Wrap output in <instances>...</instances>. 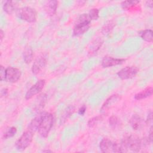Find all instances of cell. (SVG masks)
Wrapping results in <instances>:
<instances>
[{
  "label": "cell",
  "instance_id": "cell-1",
  "mask_svg": "<svg viewBox=\"0 0 153 153\" xmlns=\"http://www.w3.org/2000/svg\"><path fill=\"white\" fill-rule=\"evenodd\" d=\"M120 146L121 152H137L142 148V140L134 135L126 136L121 140Z\"/></svg>",
  "mask_w": 153,
  "mask_h": 153
},
{
  "label": "cell",
  "instance_id": "cell-24",
  "mask_svg": "<svg viewBox=\"0 0 153 153\" xmlns=\"http://www.w3.org/2000/svg\"><path fill=\"white\" fill-rule=\"evenodd\" d=\"M139 3V1H124L121 2V7L123 9L128 10Z\"/></svg>",
  "mask_w": 153,
  "mask_h": 153
},
{
  "label": "cell",
  "instance_id": "cell-8",
  "mask_svg": "<svg viewBox=\"0 0 153 153\" xmlns=\"http://www.w3.org/2000/svg\"><path fill=\"white\" fill-rule=\"evenodd\" d=\"M45 84V79H39L35 84H33L26 93L25 99L29 100L34 96L38 94L43 89Z\"/></svg>",
  "mask_w": 153,
  "mask_h": 153
},
{
  "label": "cell",
  "instance_id": "cell-10",
  "mask_svg": "<svg viewBox=\"0 0 153 153\" xmlns=\"http://www.w3.org/2000/svg\"><path fill=\"white\" fill-rule=\"evenodd\" d=\"M47 63V57L44 55L38 56L34 61L32 66V72L33 74L36 75L39 73L45 67Z\"/></svg>",
  "mask_w": 153,
  "mask_h": 153
},
{
  "label": "cell",
  "instance_id": "cell-29",
  "mask_svg": "<svg viewBox=\"0 0 153 153\" xmlns=\"http://www.w3.org/2000/svg\"><path fill=\"white\" fill-rule=\"evenodd\" d=\"M6 76V68H5L2 65L0 66V79L1 81H5Z\"/></svg>",
  "mask_w": 153,
  "mask_h": 153
},
{
  "label": "cell",
  "instance_id": "cell-5",
  "mask_svg": "<svg viewBox=\"0 0 153 153\" xmlns=\"http://www.w3.org/2000/svg\"><path fill=\"white\" fill-rule=\"evenodd\" d=\"M100 149L102 152H121L120 143L113 142L108 138L103 139L99 143Z\"/></svg>",
  "mask_w": 153,
  "mask_h": 153
},
{
  "label": "cell",
  "instance_id": "cell-19",
  "mask_svg": "<svg viewBox=\"0 0 153 153\" xmlns=\"http://www.w3.org/2000/svg\"><path fill=\"white\" fill-rule=\"evenodd\" d=\"M16 8L15 2L13 1H6L3 4L4 11L8 14H12Z\"/></svg>",
  "mask_w": 153,
  "mask_h": 153
},
{
  "label": "cell",
  "instance_id": "cell-15",
  "mask_svg": "<svg viewBox=\"0 0 153 153\" xmlns=\"http://www.w3.org/2000/svg\"><path fill=\"white\" fill-rule=\"evenodd\" d=\"M130 124L133 130H137L142 127L143 121L139 115L134 114L130 119Z\"/></svg>",
  "mask_w": 153,
  "mask_h": 153
},
{
  "label": "cell",
  "instance_id": "cell-25",
  "mask_svg": "<svg viewBox=\"0 0 153 153\" xmlns=\"http://www.w3.org/2000/svg\"><path fill=\"white\" fill-rule=\"evenodd\" d=\"M103 116L102 115L94 117L88 120V121L87 123V125L90 128L93 127L95 125H96L99 122L103 120Z\"/></svg>",
  "mask_w": 153,
  "mask_h": 153
},
{
  "label": "cell",
  "instance_id": "cell-2",
  "mask_svg": "<svg viewBox=\"0 0 153 153\" xmlns=\"http://www.w3.org/2000/svg\"><path fill=\"white\" fill-rule=\"evenodd\" d=\"M53 123L54 117L53 114L44 112L38 129V132L41 137L46 138L48 136L53 126Z\"/></svg>",
  "mask_w": 153,
  "mask_h": 153
},
{
  "label": "cell",
  "instance_id": "cell-30",
  "mask_svg": "<svg viewBox=\"0 0 153 153\" xmlns=\"http://www.w3.org/2000/svg\"><path fill=\"white\" fill-rule=\"evenodd\" d=\"M86 109H87L86 106L85 105H82L80 107V108L78 109V114L80 115H84L85 112V111H86Z\"/></svg>",
  "mask_w": 153,
  "mask_h": 153
},
{
  "label": "cell",
  "instance_id": "cell-14",
  "mask_svg": "<svg viewBox=\"0 0 153 153\" xmlns=\"http://www.w3.org/2000/svg\"><path fill=\"white\" fill-rule=\"evenodd\" d=\"M57 7L58 1L56 0H51L47 2V3L45 5L44 8L46 13L48 16H52L56 14Z\"/></svg>",
  "mask_w": 153,
  "mask_h": 153
},
{
  "label": "cell",
  "instance_id": "cell-32",
  "mask_svg": "<svg viewBox=\"0 0 153 153\" xmlns=\"http://www.w3.org/2000/svg\"><path fill=\"white\" fill-rule=\"evenodd\" d=\"M8 94V89L4 88L1 90V97H5Z\"/></svg>",
  "mask_w": 153,
  "mask_h": 153
},
{
  "label": "cell",
  "instance_id": "cell-27",
  "mask_svg": "<svg viewBox=\"0 0 153 153\" xmlns=\"http://www.w3.org/2000/svg\"><path fill=\"white\" fill-rule=\"evenodd\" d=\"M109 124L111 128H116L119 126L120 119L115 115H112L109 119Z\"/></svg>",
  "mask_w": 153,
  "mask_h": 153
},
{
  "label": "cell",
  "instance_id": "cell-26",
  "mask_svg": "<svg viewBox=\"0 0 153 153\" xmlns=\"http://www.w3.org/2000/svg\"><path fill=\"white\" fill-rule=\"evenodd\" d=\"M17 133V128L16 127H11L8 128L4 133L3 137L5 139H7L13 137Z\"/></svg>",
  "mask_w": 153,
  "mask_h": 153
},
{
  "label": "cell",
  "instance_id": "cell-35",
  "mask_svg": "<svg viewBox=\"0 0 153 153\" xmlns=\"http://www.w3.org/2000/svg\"><path fill=\"white\" fill-rule=\"evenodd\" d=\"M0 36H1L0 39H1V41H2V39H3V38H4V31L2 30V29H1V31H0Z\"/></svg>",
  "mask_w": 153,
  "mask_h": 153
},
{
  "label": "cell",
  "instance_id": "cell-36",
  "mask_svg": "<svg viewBox=\"0 0 153 153\" xmlns=\"http://www.w3.org/2000/svg\"><path fill=\"white\" fill-rule=\"evenodd\" d=\"M42 152H51L52 151L50 150H44Z\"/></svg>",
  "mask_w": 153,
  "mask_h": 153
},
{
  "label": "cell",
  "instance_id": "cell-33",
  "mask_svg": "<svg viewBox=\"0 0 153 153\" xmlns=\"http://www.w3.org/2000/svg\"><path fill=\"white\" fill-rule=\"evenodd\" d=\"M148 139L149 140L152 142V127L151 126L149 131V135H148Z\"/></svg>",
  "mask_w": 153,
  "mask_h": 153
},
{
  "label": "cell",
  "instance_id": "cell-17",
  "mask_svg": "<svg viewBox=\"0 0 153 153\" xmlns=\"http://www.w3.org/2000/svg\"><path fill=\"white\" fill-rule=\"evenodd\" d=\"M153 89L152 87H148L134 95V99L137 100H142L152 96Z\"/></svg>",
  "mask_w": 153,
  "mask_h": 153
},
{
  "label": "cell",
  "instance_id": "cell-9",
  "mask_svg": "<svg viewBox=\"0 0 153 153\" xmlns=\"http://www.w3.org/2000/svg\"><path fill=\"white\" fill-rule=\"evenodd\" d=\"M21 75L22 72L19 69L9 66L6 68L5 81L11 83L16 82L20 79Z\"/></svg>",
  "mask_w": 153,
  "mask_h": 153
},
{
  "label": "cell",
  "instance_id": "cell-12",
  "mask_svg": "<svg viewBox=\"0 0 153 153\" xmlns=\"http://www.w3.org/2000/svg\"><path fill=\"white\" fill-rule=\"evenodd\" d=\"M121 99V96L119 94H114L109 97L102 105L100 111L101 112H105L107 111L113 105L115 104Z\"/></svg>",
  "mask_w": 153,
  "mask_h": 153
},
{
  "label": "cell",
  "instance_id": "cell-4",
  "mask_svg": "<svg viewBox=\"0 0 153 153\" xmlns=\"http://www.w3.org/2000/svg\"><path fill=\"white\" fill-rule=\"evenodd\" d=\"M16 15L21 20L28 23L35 22L36 20L35 10L29 7H24L18 9L16 11Z\"/></svg>",
  "mask_w": 153,
  "mask_h": 153
},
{
  "label": "cell",
  "instance_id": "cell-18",
  "mask_svg": "<svg viewBox=\"0 0 153 153\" xmlns=\"http://www.w3.org/2000/svg\"><path fill=\"white\" fill-rule=\"evenodd\" d=\"M23 60L26 64L30 63L33 60V51L31 47H27L25 48L23 53Z\"/></svg>",
  "mask_w": 153,
  "mask_h": 153
},
{
  "label": "cell",
  "instance_id": "cell-34",
  "mask_svg": "<svg viewBox=\"0 0 153 153\" xmlns=\"http://www.w3.org/2000/svg\"><path fill=\"white\" fill-rule=\"evenodd\" d=\"M146 4L150 8H152V5H152V1H146Z\"/></svg>",
  "mask_w": 153,
  "mask_h": 153
},
{
  "label": "cell",
  "instance_id": "cell-28",
  "mask_svg": "<svg viewBox=\"0 0 153 153\" xmlns=\"http://www.w3.org/2000/svg\"><path fill=\"white\" fill-rule=\"evenodd\" d=\"M99 10L97 8H92L90 10L88 15L91 20H95L99 18Z\"/></svg>",
  "mask_w": 153,
  "mask_h": 153
},
{
  "label": "cell",
  "instance_id": "cell-3",
  "mask_svg": "<svg viewBox=\"0 0 153 153\" xmlns=\"http://www.w3.org/2000/svg\"><path fill=\"white\" fill-rule=\"evenodd\" d=\"M91 20L88 14L80 15L76 20V22L73 29V35L78 36L85 33L90 26Z\"/></svg>",
  "mask_w": 153,
  "mask_h": 153
},
{
  "label": "cell",
  "instance_id": "cell-13",
  "mask_svg": "<svg viewBox=\"0 0 153 153\" xmlns=\"http://www.w3.org/2000/svg\"><path fill=\"white\" fill-rule=\"evenodd\" d=\"M44 113V112H39L36 117H35V118H33L32 120V121H30V123L28 126V127H27L28 130L32 131L33 133H35L36 131H38V127L39 126Z\"/></svg>",
  "mask_w": 153,
  "mask_h": 153
},
{
  "label": "cell",
  "instance_id": "cell-6",
  "mask_svg": "<svg viewBox=\"0 0 153 153\" xmlns=\"http://www.w3.org/2000/svg\"><path fill=\"white\" fill-rule=\"evenodd\" d=\"M34 133L29 130L25 131L16 142V147L19 151L25 150L32 141Z\"/></svg>",
  "mask_w": 153,
  "mask_h": 153
},
{
  "label": "cell",
  "instance_id": "cell-21",
  "mask_svg": "<svg viewBox=\"0 0 153 153\" xmlns=\"http://www.w3.org/2000/svg\"><path fill=\"white\" fill-rule=\"evenodd\" d=\"M103 42V40L100 38H98L96 39H95L90 47V48L89 50V53L93 54V53H96L99 50V48L101 47Z\"/></svg>",
  "mask_w": 153,
  "mask_h": 153
},
{
  "label": "cell",
  "instance_id": "cell-23",
  "mask_svg": "<svg viewBox=\"0 0 153 153\" xmlns=\"http://www.w3.org/2000/svg\"><path fill=\"white\" fill-rule=\"evenodd\" d=\"M115 26V22L113 20L108 21L102 28V33L104 35L108 34Z\"/></svg>",
  "mask_w": 153,
  "mask_h": 153
},
{
  "label": "cell",
  "instance_id": "cell-31",
  "mask_svg": "<svg viewBox=\"0 0 153 153\" xmlns=\"http://www.w3.org/2000/svg\"><path fill=\"white\" fill-rule=\"evenodd\" d=\"M152 112L150 111L149 113H148V116H147V118H146V124H149V123H152Z\"/></svg>",
  "mask_w": 153,
  "mask_h": 153
},
{
  "label": "cell",
  "instance_id": "cell-16",
  "mask_svg": "<svg viewBox=\"0 0 153 153\" xmlns=\"http://www.w3.org/2000/svg\"><path fill=\"white\" fill-rule=\"evenodd\" d=\"M75 110V107L73 105H69L64 111L60 118V124L61 125L65 124L68 119L74 114Z\"/></svg>",
  "mask_w": 153,
  "mask_h": 153
},
{
  "label": "cell",
  "instance_id": "cell-22",
  "mask_svg": "<svg viewBox=\"0 0 153 153\" xmlns=\"http://www.w3.org/2000/svg\"><path fill=\"white\" fill-rule=\"evenodd\" d=\"M38 99L35 107L36 111H38L44 108L47 101V95L45 94H42L39 96Z\"/></svg>",
  "mask_w": 153,
  "mask_h": 153
},
{
  "label": "cell",
  "instance_id": "cell-11",
  "mask_svg": "<svg viewBox=\"0 0 153 153\" xmlns=\"http://www.w3.org/2000/svg\"><path fill=\"white\" fill-rule=\"evenodd\" d=\"M126 60L124 59H118L111 56H105L101 63V65L103 68H109L118 65L122 64Z\"/></svg>",
  "mask_w": 153,
  "mask_h": 153
},
{
  "label": "cell",
  "instance_id": "cell-7",
  "mask_svg": "<svg viewBox=\"0 0 153 153\" xmlns=\"http://www.w3.org/2000/svg\"><path fill=\"white\" fill-rule=\"evenodd\" d=\"M139 68L136 66H126L117 72V75L121 79H128L134 77L139 72Z\"/></svg>",
  "mask_w": 153,
  "mask_h": 153
},
{
  "label": "cell",
  "instance_id": "cell-20",
  "mask_svg": "<svg viewBox=\"0 0 153 153\" xmlns=\"http://www.w3.org/2000/svg\"><path fill=\"white\" fill-rule=\"evenodd\" d=\"M139 36L142 38V39L145 40L148 42H152L153 37H152V30L151 29H145L140 31L139 33Z\"/></svg>",
  "mask_w": 153,
  "mask_h": 153
}]
</instances>
